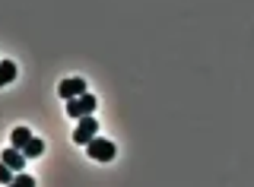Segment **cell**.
<instances>
[{
	"label": "cell",
	"mask_w": 254,
	"mask_h": 187,
	"mask_svg": "<svg viewBox=\"0 0 254 187\" xmlns=\"http://www.w3.org/2000/svg\"><path fill=\"white\" fill-rule=\"evenodd\" d=\"M16 80V64L13 60H0V86H10Z\"/></svg>",
	"instance_id": "cell-7"
},
{
	"label": "cell",
	"mask_w": 254,
	"mask_h": 187,
	"mask_svg": "<svg viewBox=\"0 0 254 187\" xmlns=\"http://www.w3.org/2000/svg\"><path fill=\"white\" fill-rule=\"evenodd\" d=\"M35 181H32V178L26 175V171H19V175H13V187H32Z\"/></svg>",
	"instance_id": "cell-10"
},
{
	"label": "cell",
	"mask_w": 254,
	"mask_h": 187,
	"mask_svg": "<svg viewBox=\"0 0 254 187\" xmlns=\"http://www.w3.org/2000/svg\"><path fill=\"white\" fill-rule=\"evenodd\" d=\"M95 95H89V92H83V95H76V98H67V114L70 118H86V114H92L95 111Z\"/></svg>",
	"instance_id": "cell-1"
},
{
	"label": "cell",
	"mask_w": 254,
	"mask_h": 187,
	"mask_svg": "<svg viewBox=\"0 0 254 187\" xmlns=\"http://www.w3.org/2000/svg\"><path fill=\"white\" fill-rule=\"evenodd\" d=\"M86 149H89V159H95V162H111L115 159V143H111V140L92 137L89 143H86Z\"/></svg>",
	"instance_id": "cell-2"
},
{
	"label": "cell",
	"mask_w": 254,
	"mask_h": 187,
	"mask_svg": "<svg viewBox=\"0 0 254 187\" xmlns=\"http://www.w3.org/2000/svg\"><path fill=\"white\" fill-rule=\"evenodd\" d=\"M99 134V121L92 118V114H86V118H79V124H76V134H73V143H79V146H86L89 140Z\"/></svg>",
	"instance_id": "cell-3"
},
{
	"label": "cell",
	"mask_w": 254,
	"mask_h": 187,
	"mask_svg": "<svg viewBox=\"0 0 254 187\" xmlns=\"http://www.w3.org/2000/svg\"><path fill=\"white\" fill-rule=\"evenodd\" d=\"M0 184H13V168L0 159Z\"/></svg>",
	"instance_id": "cell-9"
},
{
	"label": "cell",
	"mask_w": 254,
	"mask_h": 187,
	"mask_svg": "<svg viewBox=\"0 0 254 187\" xmlns=\"http://www.w3.org/2000/svg\"><path fill=\"white\" fill-rule=\"evenodd\" d=\"M32 140V130L29 127H16L10 134V146H16V149H26V143Z\"/></svg>",
	"instance_id": "cell-6"
},
{
	"label": "cell",
	"mask_w": 254,
	"mask_h": 187,
	"mask_svg": "<svg viewBox=\"0 0 254 187\" xmlns=\"http://www.w3.org/2000/svg\"><path fill=\"white\" fill-rule=\"evenodd\" d=\"M22 152H26V159H38V155L45 152V143H42V140H35V137H32L29 143H26V149H22Z\"/></svg>",
	"instance_id": "cell-8"
},
{
	"label": "cell",
	"mask_w": 254,
	"mask_h": 187,
	"mask_svg": "<svg viewBox=\"0 0 254 187\" xmlns=\"http://www.w3.org/2000/svg\"><path fill=\"white\" fill-rule=\"evenodd\" d=\"M86 92V80H79V76H70V80H64L58 86V95L67 102V98H76V95H83Z\"/></svg>",
	"instance_id": "cell-4"
},
{
	"label": "cell",
	"mask_w": 254,
	"mask_h": 187,
	"mask_svg": "<svg viewBox=\"0 0 254 187\" xmlns=\"http://www.w3.org/2000/svg\"><path fill=\"white\" fill-rule=\"evenodd\" d=\"M0 159H3V162H6V165H10L13 171H22V165H26V152H22V149H16V146H10V149L0 155Z\"/></svg>",
	"instance_id": "cell-5"
}]
</instances>
